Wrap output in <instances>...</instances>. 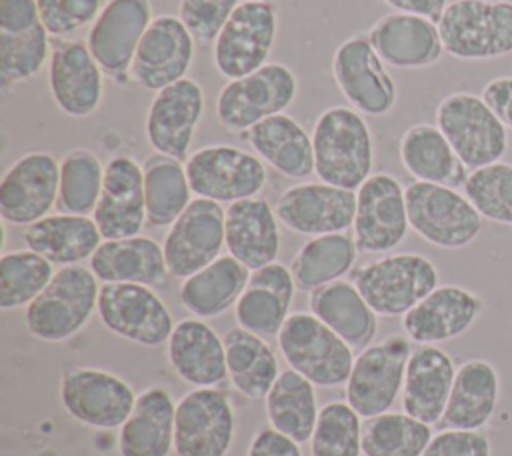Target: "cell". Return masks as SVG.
Instances as JSON below:
<instances>
[{"label": "cell", "instance_id": "obj_1", "mask_svg": "<svg viewBox=\"0 0 512 456\" xmlns=\"http://www.w3.org/2000/svg\"><path fill=\"white\" fill-rule=\"evenodd\" d=\"M314 174L320 182L358 190L374 164L372 134L364 116L352 106H330L312 128Z\"/></svg>", "mask_w": 512, "mask_h": 456}, {"label": "cell", "instance_id": "obj_2", "mask_svg": "<svg viewBox=\"0 0 512 456\" xmlns=\"http://www.w3.org/2000/svg\"><path fill=\"white\" fill-rule=\"evenodd\" d=\"M100 280L80 264L62 266L26 306L28 332L42 342H64L78 334L98 308Z\"/></svg>", "mask_w": 512, "mask_h": 456}, {"label": "cell", "instance_id": "obj_3", "mask_svg": "<svg viewBox=\"0 0 512 456\" xmlns=\"http://www.w3.org/2000/svg\"><path fill=\"white\" fill-rule=\"evenodd\" d=\"M276 342L288 368L314 386L336 388L346 384L352 372L354 348L312 312H292Z\"/></svg>", "mask_w": 512, "mask_h": 456}, {"label": "cell", "instance_id": "obj_4", "mask_svg": "<svg viewBox=\"0 0 512 456\" xmlns=\"http://www.w3.org/2000/svg\"><path fill=\"white\" fill-rule=\"evenodd\" d=\"M444 52L458 60H490L512 52V2L454 0L438 20Z\"/></svg>", "mask_w": 512, "mask_h": 456}, {"label": "cell", "instance_id": "obj_5", "mask_svg": "<svg viewBox=\"0 0 512 456\" xmlns=\"http://www.w3.org/2000/svg\"><path fill=\"white\" fill-rule=\"evenodd\" d=\"M434 262L400 252L376 258L354 270L352 282L378 316H404L438 286Z\"/></svg>", "mask_w": 512, "mask_h": 456}, {"label": "cell", "instance_id": "obj_6", "mask_svg": "<svg viewBox=\"0 0 512 456\" xmlns=\"http://www.w3.org/2000/svg\"><path fill=\"white\" fill-rule=\"evenodd\" d=\"M406 210L410 228L438 248H464L482 230L480 212L452 186L414 180L406 186Z\"/></svg>", "mask_w": 512, "mask_h": 456}, {"label": "cell", "instance_id": "obj_7", "mask_svg": "<svg viewBox=\"0 0 512 456\" xmlns=\"http://www.w3.org/2000/svg\"><path fill=\"white\" fill-rule=\"evenodd\" d=\"M436 126L468 170L500 162L508 150L506 126L478 94H448L436 108Z\"/></svg>", "mask_w": 512, "mask_h": 456}, {"label": "cell", "instance_id": "obj_8", "mask_svg": "<svg viewBox=\"0 0 512 456\" xmlns=\"http://www.w3.org/2000/svg\"><path fill=\"white\" fill-rule=\"evenodd\" d=\"M298 92L296 74L278 62H268L256 72L228 80L216 98V118L232 134L248 132L258 122L282 114Z\"/></svg>", "mask_w": 512, "mask_h": 456}, {"label": "cell", "instance_id": "obj_9", "mask_svg": "<svg viewBox=\"0 0 512 456\" xmlns=\"http://www.w3.org/2000/svg\"><path fill=\"white\" fill-rule=\"evenodd\" d=\"M410 354V338L396 334L362 348L344 384L346 402L362 418L388 412L402 392Z\"/></svg>", "mask_w": 512, "mask_h": 456}, {"label": "cell", "instance_id": "obj_10", "mask_svg": "<svg viewBox=\"0 0 512 456\" xmlns=\"http://www.w3.org/2000/svg\"><path fill=\"white\" fill-rule=\"evenodd\" d=\"M184 168L192 192L216 202L254 198L268 178L266 166L256 154L228 144L198 148L186 158Z\"/></svg>", "mask_w": 512, "mask_h": 456}, {"label": "cell", "instance_id": "obj_11", "mask_svg": "<svg viewBox=\"0 0 512 456\" xmlns=\"http://www.w3.org/2000/svg\"><path fill=\"white\" fill-rule=\"evenodd\" d=\"M276 30V10L270 2H240L214 40L212 60L216 70L228 80L256 72L268 64Z\"/></svg>", "mask_w": 512, "mask_h": 456}, {"label": "cell", "instance_id": "obj_12", "mask_svg": "<svg viewBox=\"0 0 512 456\" xmlns=\"http://www.w3.org/2000/svg\"><path fill=\"white\" fill-rule=\"evenodd\" d=\"M98 318L116 336L156 348L168 342L174 320L164 300L144 284H100Z\"/></svg>", "mask_w": 512, "mask_h": 456}, {"label": "cell", "instance_id": "obj_13", "mask_svg": "<svg viewBox=\"0 0 512 456\" xmlns=\"http://www.w3.org/2000/svg\"><path fill=\"white\" fill-rule=\"evenodd\" d=\"M234 408L216 386L194 388L176 402V456H226L234 440Z\"/></svg>", "mask_w": 512, "mask_h": 456}, {"label": "cell", "instance_id": "obj_14", "mask_svg": "<svg viewBox=\"0 0 512 456\" xmlns=\"http://www.w3.org/2000/svg\"><path fill=\"white\" fill-rule=\"evenodd\" d=\"M60 402L76 422L96 430H114L130 416L136 392L114 372L80 366L62 376Z\"/></svg>", "mask_w": 512, "mask_h": 456}, {"label": "cell", "instance_id": "obj_15", "mask_svg": "<svg viewBox=\"0 0 512 456\" xmlns=\"http://www.w3.org/2000/svg\"><path fill=\"white\" fill-rule=\"evenodd\" d=\"M226 210L216 200L194 198L176 218L162 242L170 276L188 278L212 264L224 244Z\"/></svg>", "mask_w": 512, "mask_h": 456}, {"label": "cell", "instance_id": "obj_16", "mask_svg": "<svg viewBox=\"0 0 512 456\" xmlns=\"http://www.w3.org/2000/svg\"><path fill=\"white\" fill-rule=\"evenodd\" d=\"M354 242L360 252H388L396 248L410 228L406 188L388 172L370 174L356 190Z\"/></svg>", "mask_w": 512, "mask_h": 456}, {"label": "cell", "instance_id": "obj_17", "mask_svg": "<svg viewBox=\"0 0 512 456\" xmlns=\"http://www.w3.org/2000/svg\"><path fill=\"white\" fill-rule=\"evenodd\" d=\"M332 76L350 106L368 116L388 114L396 104V84L368 38L344 40L332 56Z\"/></svg>", "mask_w": 512, "mask_h": 456}, {"label": "cell", "instance_id": "obj_18", "mask_svg": "<svg viewBox=\"0 0 512 456\" xmlns=\"http://www.w3.org/2000/svg\"><path fill=\"white\" fill-rule=\"evenodd\" d=\"M60 162L50 152L20 156L0 182V216L6 224L30 226L50 214L58 202Z\"/></svg>", "mask_w": 512, "mask_h": 456}, {"label": "cell", "instance_id": "obj_19", "mask_svg": "<svg viewBox=\"0 0 512 456\" xmlns=\"http://www.w3.org/2000/svg\"><path fill=\"white\" fill-rule=\"evenodd\" d=\"M274 212L296 234L322 236L344 232L354 224L356 190L326 182L294 184L278 196Z\"/></svg>", "mask_w": 512, "mask_h": 456}, {"label": "cell", "instance_id": "obj_20", "mask_svg": "<svg viewBox=\"0 0 512 456\" xmlns=\"http://www.w3.org/2000/svg\"><path fill=\"white\" fill-rule=\"evenodd\" d=\"M152 22L150 0H108L92 22L86 44L102 72L124 78Z\"/></svg>", "mask_w": 512, "mask_h": 456}, {"label": "cell", "instance_id": "obj_21", "mask_svg": "<svg viewBox=\"0 0 512 456\" xmlns=\"http://www.w3.org/2000/svg\"><path fill=\"white\" fill-rule=\"evenodd\" d=\"M202 110L204 92L192 78H182L158 90L144 122V132L154 152L180 162L186 160Z\"/></svg>", "mask_w": 512, "mask_h": 456}, {"label": "cell", "instance_id": "obj_22", "mask_svg": "<svg viewBox=\"0 0 512 456\" xmlns=\"http://www.w3.org/2000/svg\"><path fill=\"white\" fill-rule=\"evenodd\" d=\"M194 58V36L178 16L152 18L130 66V78L144 90H162L182 80Z\"/></svg>", "mask_w": 512, "mask_h": 456}, {"label": "cell", "instance_id": "obj_23", "mask_svg": "<svg viewBox=\"0 0 512 456\" xmlns=\"http://www.w3.org/2000/svg\"><path fill=\"white\" fill-rule=\"evenodd\" d=\"M92 218L104 240L138 236L146 224L144 168L130 156H114L104 166V184Z\"/></svg>", "mask_w": 512, "mask_h": 456}, {"label": "cell", "instance_id": "obj_24", "mask_svg": "<svg viewBox=\"0 0 512 456\" xmlns=\"http://www.w3.org/2000/svg\"><path fill=\"white\" fill-rule=\"evenodd\" d=\"M48 88L54 104L68 116L84 118L98 110L104 94L102 68L86 42L60 40L52 46Z\"/></svg>", "mask_w": 512, "mask_h": 456}, {"label": "cell", "instance_id": "obj_25", "mask_svg": "<svg viewBox=\"0 0 512 456\" xmlns=\"http://www.w3.org/2000/svg\"><path fill=\"white\" fill-rule=\"evenodd\" d=\"M482 310L484 302L472 290L456 284H438L402 316V328L416 344H438L472 328Z\"/></svg>", "mask_w": 512, "mask_h": 456}, {"label": "cell", "instance_id": "obj_26", "mask_svg": "<svg viewBox=\"0 0 512 456\" xmlns=\"http://www.w3.org/2000/svg\"><path fill=\"white\" fill-rule=\"evenodd\" d=\"M166 356L176 376L194 388L218 386L228 378L224 338L202 318H184L174 324Z\"/></svg>", "mask_w": 512, "mask_h": 456}, {"label": "cell", "instance_id": "obj_27", "mask_svg": "<svg viewBox=\"0 0 512 456\" xmlns=\"http://www.w3.org/2000/svg\"><path fill=\"white\" fill-rule=\"evenodd\" d=\"M456 376L454 360L434 344H420L412 350L404 384L402 408L424 424H438L446 410Z\"/></svg>", "mask_w": 512, "mask_h": 456}, {"label": "cell", "instance_id": "obj_28", "mask_svg": "<svg viewBox=\"0 0 512 456\" xmlns=\"http://www.w3.org/2000/svg\"><path fill=\"white\" fill-rule=\"evenodd\" d=\"M224 244L248 270L276 262L280 232L272 206L258 196L230 202L224 216Z\"/></svg>", "mask_w": 512, "mask_h": 456}, {"label": "cell", "instance_id": "obj_29", "mask_svg": "<svg viewBox=\"0 0 512 456\" xmlns=\"http://www.w3.org/2000/svg\"><path fill=\"white\" fill-rule=\"evenodd\" d=\"M368 40L382 62L394 68H426L444 52L438 24L404 12L382 16L370 28Z\"/></svg>", "mask_w": 512, "mask_h": 456}, {"label": "cell", "instance_id": "obj_30", "mask_svg": "<svg viewBox=\"0 0 512 456\" xmlns=\"http://www.w3.org/2000/svg\"><path fill=\"white\" fill-rule=\"evenodd\" d=\"M294 290V276L290 268L280 262L252 270L248 284L234 306L238 326L262 338L278 336L280 328L290 316L288 310Z\"/></svg>", "mask_w": 512, "mask_h": 456}, {"label": "cell", "instance_id": "obj_31", "mask_svg": "<svg viewBox=\"0 0 512 456\" xmlns=\"http://www.w3.org/2000/svg\"><path fill=\"white\" fill-rule=\"evenodd\" d=\"M176 404L164 386H148L118 428L120 456H170L174 450Z\"/></svg>", "mask_w": 512, "mask_h": 456}, {"label": "cell", "instance_id": "obj_32", "mask_svg": "<svg viewBox=\"0 0 512 456\" xmlns=\"http://www.w3.org/2000/svg\"><path fill=\"white\" fill-rule=\"evenodd\" d=\"M90 270L102 284L158 286L168 278L162 246L150 236L102 240L90 258Z\"/></svg>", "mask_w": 512, "mask_h": 456}, {"label": "cell", "instance_id": "obj_33", "mask_svg": "<svg viewBox=\"0 0 512 456\" xmlns=\"http://www.w3.org/2000/svg\"><path fill=\"white\" fill-rule=\"evenodd\" d=\"M500 396L496 368L484 358H472L456 368L452 392L442 414L444 428L482 430L494 416Z\"/></svg>", "mask_w": 512, "mask_h": 456}, {"label": "cell", "instance_id": "obj_34", "mask_svg": "<svg viewBox=\"0 0 512 456\" xmlns=\"http://www.w3.org/2000/svg\"><path fill=\"white\" fill-rule=\"evenodd\" d=\"M254 154L278 174L302 180L314 172L312 136L288 114H274L244 132Z\"/></svg>", "mask_w": 512, "mask_h": 456}, {"label": "cell", "instance_id": "obj_35", "mask_svg": "<svg viewBox=\"0 0 512 456\" xmlns=\"http://www.w3.org/2000/svg\"><path fill=\"white\" fill-rule=\"evenodd\" d=\"M26 248L44 256L52 264L70 266L90 260L102 244V234L92 216L48 214L22 232Z\"/></svg>", "mask_w": 512, "mask_h": 456}, {"label": "cell", "instance_id": "obj_36", "mask_svg": "<svg viewBox=\"0 0 512 456\" xmlns=\"http://www.w3.org/2000/svg\"><path fill=\"white\" fill-rule=\"evenodd\" d=\"M310 312L316 314L354 350L372 344L378 332V314L364 300L354 282L336 280L310 292Z\"/></svg>", "mask_w": 512, "mask_h": 456}, {"label": "cell", "instance_id": "obj_37", "mask_svg": "<svg viewBox=\"0 0 512 456\" xmlns=\"http://www.w3.org/2000/svg\"><path fill=\"white\" fill-rule=\"evenodd\" d=\"M400 162L418 182L464 186L468 168L436 124H414L400 138Z\"/></svg>", "mask_w": 512, "mask_h": 456}, {"label": "cell", "instance_id": "obj_38", "mask_svg": "<svg viewBox=\"0 0 512 456\" xmlns=\"http://www.w3.org/2000/svg\"><path fill=\"white\" fill-rule=\"evenodd\" d=\"M250 272L230 254L218 256L212 264L184 278L180 284V304L194 318H216L236 306Z\"/></svg>", "mask_w": 512, "mask_h": 456}, {"label": "cell", "instance_id": "obj_39", "mask_svg": "<svg viewBox=\"0 0 512 456\" xmlns=\"http://www.w3.org/2000/svg\"><path fill=\"white\" fill-rule=\"evenodd\" d=\"M50 50V34L40 14H18L0 20V78L18 84L36 76Z\"/></svg>", "mask_w": 512, "mask_h": 456}, {"label": "cell", "instance_id": "obj_40", "mask_svg": "<svg viewBox=\"0 0 512 456\" xmlns=\"http://www.w3.org/2000/svg\"><path fill=\"white\" fill-rule=\"evenodd\" d=\"M224 348L232 386L250 400H264L280 374L272 346L262 336L238 326L224 334Z\"/></svg>", "mask_w": 512, "mask_h": 456}, {"label": "cell", "instance_id": "obj_41", "mask_svg": "<svg viewBox=\"0 0 512 456\" xmlns=\"http://www.w3.org/2000/svg\"><path fill=\"white\" fill-rule=\"evenodd\" d=\"M268 424L298 444L310 442L320 408L314 384L292 368L278 374L264 398Z\"/></svg>", "mask_w": 512, "mask_h": 456}, {"label": "cell", "instance_id": "obj_42", "mask_svg": "<svg viewBox=\"0 0 512 456\" xmlns=\"http://www.w3.org/2000/svg\"><path fill=\"white\" fill-rule=\"evenodd\" d=\"M358 258V246L346 232L312 236L292 258L296 288L312 292L346 276Z\"/></svg>", "mask_w": 512, "mask_h": 456}, {"label": "cell", "instance_id": "obj_43", "mask_svg": "<svg viewBox=\"0 0 512 456\" xmlns=\"http://www.w3.org/2000/svg\"><path fill=\"white\" fill-rule=\"evenodd\" d=\"M192 188L180 160L152 154L144 164L146 224L154 228L172 226L192 202Z\"/></svg>", "mask_w": 512, "mask_h": 456}, {"label": "cell", "instance_id": "obj_44", "mask_svg": "<svg viewBox=\"0 0 512 456\" xmlns=\"http://www.w3.org/2000/svg\"><path fill=\"white\" fill-rule=\"evenodd\" d=\"M432 426L406 412H382L362 422V456H422Z\"/></svg>", "mask_w": 512, "mask_h": 456}, {"label": "cell", "instance_id": "obj_45", "mask_svg": "<svg viewBox=\"0 0 512 456\" xmlns=\"http://www.w3.org/2000/svg\"><path fill=\"white\" fill-rule=\"evenodd\" d=\"M104 184V166L88 148H74L60 160L56 208L62 214L88 216L94 212Z\"/></svg>", "mask_w": 512, "mask_h": 456}, {"label": "cell", "instance_id": "obj_46", "mask_svg": "<svg viewBox=\"0 0 512 456\" xmlns=\"http://www.w3.org/2000/svg\"><path fill=\"white\" fill-rule=\"evenodd\" d=\"M54 264L30 248L0 256V308L28 306L52 280Z\"/></svg>", "mask_w": 512, "mask_h": 456}, {"label": "cell", "instance_id": "obj_47", "mask_svg": "<svg viewBox=\"0 0 512 456\" xmlns=\"http://www.w3.org/2000/svg\"><path fill=\"white\" fill-rule=\"evenodd\" d=\"M310 454L362 456V416L346 400H332L320 408Z\"/></svg>", "mask_w": 512, "mask_h": 456}, {"label": "cell", "instance_id": "obj_48", "mask_svg": "<svg viewBox=\"0 0 512 456\" xmlns=\"http://www.w3.org/2000/svg\"><path fill=\"white\" fill-rule=\"evenodd\" d=\"M462 188L482 218L512 226V164L500 160L470 170Z\"/></svg>", "mask_w": 512, "mask_h": 456}, {"label": "cell", "instance_id": "obj_49", "mask_svg": "<svg viewBox=\"0 0 512 456\" xmlns=\"http://www.w3.org/2000/svg\"><path fill=\"white\" fill-rule=\"evenodd\" d=\"M40 18L50 36H70L98 18L104 0H36Z\"/></svg>", "mask_w": 512, "mask_h": 456}, {"label": "cell", "instance_id": "obj_50", "mask_svg": "<svg viewBox=\"0 0 512 456\" xmlns=\"http://www.w3.org/2000/svg\"><path fill=\"white\" fill-rule=\"evenodd\" d=\"M240 0H180L178 18L200 42H214Z\"/></svg>", "mask_w": 512, "mask_h": 456}, {"label": "cell", "instance_id": "obj_51", "mask_svg": "<svg viewBox=\"0 0 512 456\" xmlns=\"http://www.w3.org/2000/svg\"><path fill=\"white\" fill-rule=\"evenodd\" d=\"M422 456H490V440L482 430L444 428L432 436Z\"/></svg>", "mask_w": 512, "mask_h": 456}, {"label": "cell", "instance_id": "obj_52", "mask_svg": "<svg viewBox=\"0 0 512 456\" xmlns=\"http://www.w3.org/2000/svg\"><path fill=\"white\" fill-rule=\"evenodd\" d=\"M246 456H302L300 444L272 426L260 428L246 450Z\"/></svg>", "mask_w": 512, "mask_h": 456}, {"label": "cell", "instance_id": "obj_53", "mask_svg": "<svg viewBox=\"0 0 512 456\" xmlns=\"http://www.w3.org/2000/svg\"><path fill=\"white\" fill-rule=\"evenodd\" d=\"M482 100L512 130V76H498L482 88Z\"/></svg>", "mask_w": 512, "mask_h": 456}, {"label": "cell", "instance_id": "obj_54", "mask_svg": "<svg viewBox=\"0 0 512 456\" xmlns=\"http://www.w3.org/2000/svg\"><path fill=\"white\" fill-rule=\"evenodd\" d=\"M380 2L390 6L396 12L424 16L436 24L448 6V0H380Z\"/></svg>", "mask_w": 512, "mask_h": 456}, {"label": "cell", "instance_id": "obj_55", "mask_svg": "<svg viewBox=\"0 0 512 456\" xmlns=\"http://www.w3.org/2000/svg\"><path fill=\"white\" fill-rule=\"evenodd\" d=\"M252 2H270V0H252Z\"/></svg>", "mask_w": 512, "mask_h": 456}, {"label": "cell", "instance_id": "obj_56", "mask_svg": "<svg viewBox=\"0 0 512 456\" xmlns=\"http://www.w3.org/2000/svg\"><path fill=\"white\" fill-rule=\"evenodd\" d=\"M500 2H510V0H500Z\"/></svg>", "mask_w": 512, "mask_h": 456}]
</instances>
